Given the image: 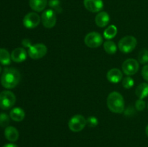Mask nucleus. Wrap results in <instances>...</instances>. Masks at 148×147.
Listing matches in <instances>:
<instances>
[{"instance_id":"obj_1","label":"nucleus","mask_w":148,"mask_h":147,"mask_svg":"<svg viewBox=\"0 0 148 147\" xmlns=\"http://www.w3.org/2000/svg\"><path fill=\"white\" fill-rule=\"evenodd\" d=\"M21 75L20 71L14 68H7L1 77V84L6 89H13L20 82Z\"/></svg>"},{"instance_id":"obj_2","label":"nucleus","mask_w":148,"mask_h":147,"mask_svg":"<svg viewBox=\"0 0 148 147\" xmlns=\"http://www.w3.org/2000/svg\"><path fill=\"white\" fill-rule=\"evenodd\" d=\"M107 106L112 112L122 113L125 108V103L122 95L118 92H112L107 97Z\"/></svg>"},{"instance_id":"obj_3","label":"nucleus","mask_w":148,"mask_h":147,"mask_svg":"<svg viewBox=\"0 0 148 147\" xmlns=\"http://www.w3.org/2000/svg\"><path fill=\"white\" fill-rule=\"evenodd\" d=\"M137 40L136 37L132 35H127L122 37L119 41L118 47L121 52L124 53H131L136 48Z\"/></svg>"},{"instance_id":"obj_4","label":"nucleus","mask_w":148,"mask_h":147,"mask_svg":"<svg viewBox=\"0 0 148 147\" xmlns=\"http://www.w3.org/2000/svg\"><path fill=\"white\" fill-rule=\"evenodd\" d=\"M16 102V97L10 91H2L0 93V108L2 110H8L12 108Z\"/></svg>"},{"instance_id":"obj_5","label":"nucleus","mask_w":148,"mask_h":147,"mask_svg":"<svg viewBox=\"0 0 148 147\" xmlns=\"http://www.w3.org/2000/svg\"><path fill=\"white\" fill-rule=\"evenodd\" d=\"M87 124V120L81 115H75L70 118L68 126L72 132H79L82 131Z\"/></svg>"},{"instance_id":"obj_6","label":"nucleus","mask_w":148,"mask_h":147,"mask_svg":"<svg viewBox=\"0 0 148 147\" xmlns=\"http://www.w3.org/2000/svg\"><path fill=\"white\" fill-rule=\"evenodd\" d=\"M85 44L88 47L95 48L100 47L103 43V38L100 33L97 32H90L88 33L84 39Z\"/></svg>"},{"instance_id":"obj_7","label":"nucleus","mask_w":148,"mask_h":147,"mask_svg":"<svg viewBox=\"0 0 148 147\" xmlns=\"http://www.w3.org/2000/svg\"><path fill=\"white\" fill-rule=\"evenodd\" d=\"M28 56L32 59H40L47 53V47L43 43H37L32 45L28 48Z\"/></svg>"},{"instance_id":"obj_8","label":"nucleus","mask_w":148,"mask_h":147,"mask_svg":"<svg viewBox=\"0 0 148 147\" xmlns=\"http://www.w3.org/2000/svg\"><path fill=\"white\" fill-rule=\"evenodd\" d=\"M41 21L46 28H53L56 24V12L53 10H47L41 15Z\"/></svg>"},{"instance_id":"obj_9","label":"nucleus","mask_w":148,"mask_h":147,"mask_svg":"<svg viewBox=\"0 0 148 147\" xmlns=\"http://www.w3.org/2000/svg\"><path fill=\"white\" fill-rule=\"evenodd\" d=\"M41 17L36 12H29L24 17L23 25L27 29L36 28L40 24Z\"/></svg>"},{"instance_id":"obj_10","label":"nucleus","mask_w":148,"mask_h":147,"mask_svg":"<svg viewBox=\"0 0 148 147\" xmlns=\"http://www.w3.org/2000/svg\"><path fill=\"white\" fill-rule=\"evenodd\" d=\"M139 63L136 59H128L122 63V71L128 76L134 75L138 71Z\"/></svg>"},{"instance_id":"obj_11","label":"nucleus","mask_w":148,"mask_h":147,"mask_svg":"<svg viewBox=\"0 0 148 147\" xmlns=\"http://www.w3.org/2000/svg\"><path fill=\"white\" fill-rule=\"evenodd\" d=\"M85 9L91 12H99L103 8V0H84Z\"/></svg>"},{"instance_id":"obj_12","label":"nucleus","mask_w":148,"mask_h":147,"mask_svg":"<svg viewBox=\"0 0 148 147\" xmlns=\"http://www.w3.org/2000/svg\"><path fill=\"white\" fill-rule=\"evenodd\" d=\"M27 53L23 48H17L14 49L11 53L12 60L16 63L23 62L27 58Z\"/></svg>"},{"instance_id":"obj_13","label":"nucleus","mask_w":148,"mask_h":147,"mask_svg":"<svg viewBox=\"0 0 148 147\" xmlns=\"http://www.w3.org/2000/svg\"><path fill=\"white\" fill-rule=\"evenodd\" d=\"M110 21V16L106 12H100L95 18V24L99 27H105L108 24Z\"/></svg>"},{"instance_id":"obj_14","label":"nucleus","mask_w":148,"mask_h":147,"mask_svg":"<svg viewBox=\"0 0 148 147\" xmlns=\"http://www.w3.org/2000/svg\"><path fill=\"white\" fill-rule=\"evenodd\" d=\"M123 74L120 69L114 68L110 69L107 73V79L111 83H118L122 79Z\"/></svg>"},{"instance_id":"obj_15","label":"nucleus","mask_w":148,"mask_h":147,"mask_svg":"<svg viewBox=\"0 0 148 147\" xmlns=\"http://www.w3.org/2000/svg\"><path fill=\"white\" fill-rule=\"evenodd\" d=\"M5 138L10 142H15L19 138V132L17 128L13 126H7L4 130Z\"/></svg>"},{"instance_id":"obj_16","label":"nucleus","mask_w":148,"mask_h":147,"mask_svg":"<svg viewBox=\"0 0 148 147\" xmlns=\"http://www.w3.org/2000/svg\"><path fill=\"white\" fill-rule=\"evenodd\" d=\"M25 116V111L22 109L21 108H14L11 110L10 112V117L12 120L16 121V122H20L23 120Z\"/></svg>"},{"instance_id":"obj_17","label":"nucleus","mask_w":148,"mask_h":147,"mask_svg":"<svg viewBox=\"0 0 148 147\" xmlns=\"http://www.w3.org/2000/svg\"><path fill=\"white\" fill-rule=\"evenodd\" d=\"M29 5L32 10L39 12L46 8L47 0H29Z\"/></svg>"},{"instance_id":"obj_18","label":"nucleus","mask_w":148,"mask_h":147,"mask_svg":"<svg viewBox=\"0 0 148 147\" xmlns=\"http://www.w3.org/2000/svg\"><path fill=\"white\" fill-rule=\"evenodd\" d=\"M135 94L139 99H143L148 96V84L142 83L137 86Z\"/></svg>"},{"instance_id":"obj_19","label":"nucleus","mask_w":148,"mask_h":147,"mask_svg":"<svg viewBox=\"0 0 148 147\" xmlns=\"http://www.w3.org/2000/svg\"><path fill=\"white\" fill-rule=\"evenodd\" d=\"M11 55L5 48H0V63L7 66L11 63Z\"/></svg>"},{"instance_id":"obj_20","label":"nucleus","mask_w":148,"mask_h":147,"mask_svg":"<svg viewBox=\"0 0 148 147\" xmlns=\"http://www.w3.org/2000/svg\"><path fill=\"white\" fill-rule=\"evenodd\" d=\"M117 32H118L117 27L114 24H111L105 29L103 32V37L107 40L112 39L116 35Z\"/></svg>"},{"instance_id":"obj_21","label":"nucleus","mask_w":148,"mask_h":147,"mask_svg":"<svg viewBox=\"0 0 148 147\" xmlns=\"http://www.w3.org/2000/svg\"><path fill=\"white\" fill-rule=\"evenodd\" d=\"M103 48L107 53L113 55L116 53L117 46L116 43L112 40H108L103 43Z\"/></svg>"},{"instance_id":"obj_22","label":"nucleus","mask_w":148,"mask_h":147,"mask_svg":"<svg viewBox=\"0 0 148 147\" xmlns=\"http://www.w3.org/2000/svg\"><path fill=\"white\" fill-rule=\"evenodd\" d=\"M49 5L52 10L57 13H61L62 12V9L60 5V1L59 0H49Z\"/></svg>"},{"instance_id":"obj_23","label":"nucleus","mask_w":148,"mask_h":147,"mask_svg":"<svg viewBox=\"0 0 148 147\" xmlns=\"http://www.w3.org/2000/svg\"><path fill=\"white\" fill-rule=\"evenodd\" d=\"M138 61L142 64H145L148 63V50L143 49L140 50L138 54Z\"/></svg>"},{"instance_id":"obj_24","label":"nucleus","mask_w":148,"mask_h":147,"mask_svg":"<svg viewBox=\"0 0 148 147\" xmlns=\"http://www.w3.org/2000/svg\"><path fill=\"white\" fill-rule=\"evenodd\" d=\"M10 117L7 113L1 112L0 113V126L2 128H7L10 124Z\"/></svg>"},{"instance_id":"obj_25","label":"nucleus","mask_w":148,"mask_h":147,"mask_svg":"<svg viewBox=\"0 0 148 147\" xmlns=\"http://www.w3.org/2000/svg\"><path fill=\"white\" fill-rule=\"evenodd\" d=\"M134 80L130 76H127L122 80V85L125 89H131L134 86Z\"/></svg>"},{"instance_id":"obj_26","label":"nucleus","mask_w":148,"mask_h":147,"mask_svg":"<svg viewBox=\"0 0 148 147\" xmlns=\"http://www.w3.org/2000/svg\"><path fill=\"white\" fill-rule=\"evenodd\" d=\"M87 124L89 127H96L98 124V120L95 117L90 116L87 119Z\"/></svg>"},{"instance_id":"obj_27","label":"nucleus","mask_w":148,"mask_h":147,"mask_svg":"<svg viewBox=\"0 0 148 147\" xmlns=\"http://www.w3.org/2000/svg\"><path fill=\"white\" fill-rule=\"evenodd\" d=\"M145 106H146L145 102L143 99H139L138 100L136 101L135 108H136V109H137L138 111L143 110L145 108Z\"/></svg>"},{"instance_id":"obj_28","label":"nucleus","mask_w":148,"mask_h":147,"mask_svg":"<svg viewBox=\"0 0 148 147\" xmlns=\"http://www.w3.org/2000/svg\"><path fill=\"white\" fill-rule=\"evenodd\" d=\"M142 76L145 80L148 82V64L144 66L142 69Z\"/></svg>"},{"instance_id":"obj_29","label":"nucleus","mask_w":148,"mask_h":147,"mask_svg":"<svg viewBox=\"0 0 148 147\" xmlns=\"http://www.w3.org/2000/svg\"><path fill=\"white\" fill-rule=\"evenodd\" d=\"M124 114H125V115H132L133 114L135 113V112H134V110L133 109V108H131V107H130V108H127V110H126L125 111H124Z\"/></svg>"},{"instance_id":"obj_30","label":"nucleus","mask_w":148,"mask_h":147,"mask_svg":"<svg viewBox=\"0 0 148 147\" xmlns=\"http://www.w3.org/2000/svg\"><path fill=\"white\" fill-rule=\"evenodd\" d=\"M22 44L23 45V46H25V47L28 48L30 47V46H32L31 43H30V40H29L28 39H27V38L24 39V40H23V41H22Z\"/></svg>"},{"instance_id":"obj_31","label":"nucleus","mask_w":148,"mask_h":147,"mask_svg":"<svg viewBox=\"0 0 148 147\" xmlns=\"http://www.w3.org/2000/svg\"><path fill=\"white\" fill-rule=\"evenodd\" d=\"M2 147H18V146L14 144H5L4 146H3Z\"/></svg>"},{"instance_id":"obj_32","label":"nucleus","mask_w":148,"mask_h":147,"mask_svg":"<svg viewBox=\"0 0 148 147\" xmlns=\"http://www.w3.org/2000/svg\"><path fill=\"white\" fill-rule=\"evenodd\" d=\"M145 132H146V134H147V135L148 136V125H147V127H146L145 128Z\"/></svg>"},{"instance_id":"obj_33","label":"nucleus","mask_w":148,"mask_h":147,"mask_svg":"<svg viewBox=\"0 0 148 147\" xmlns=\"http://www.w3.org/2000/svg\"><path fill=\"white\" fill-rule=\"evenodd\" d=\"M1 66H0V74H1Z\"/></svg>"},{"instance_id":"obj_34","label":"nucleus","mask_w":148,"mask_h":147,"mask_svg":"<svg viewBox=\"0 0 148 147\" xmlns=\"http://www.w3.org/2000/svg\"><path fill=\"white\" fill-rule=\"evenodd\" d=\"M147 108H148V105H147Z\"/></svg>"}]
</instances>
